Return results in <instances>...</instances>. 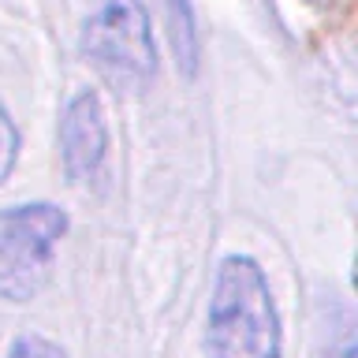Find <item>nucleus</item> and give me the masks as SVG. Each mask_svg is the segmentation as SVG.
Segmentation results:
<instances>
[{
    "mask_svg": "<svg viewBox=\"0 0 358 358\" xmlns=\"http://www.w3.org/2000/svg\"><path fill=\"white\" fill-rule=\"evenodd\" d=\"M164 11H168V38H172L176 60L183 67V75H194L198 60H201V38H198L194 8H190V0H164Z\"/></svg>",
    "mask_w": 358,
    "mask_h": 358,
    "instance_id": "5",
    "label": "nucleus"
},
{
    "mask_svg": "<svg viewBox=\"0 0 358 358\" xmlns=\"http://www.w3.org/2000/svg\"><path fill=\"white\" fill-rule=\"evenodd\" d=\"M15 161H19V127L8 116V108H0V187L15 172Z\"/></svg>",
    "mask_w": 358,
    "mask_h": 358,
    "instance_id": "7",
    "label": "nucleus"
},
{
    "mask_svg": "<svg viewBox=\"0 0 358 358\" xmlns=\"http://www.w3.org/2000/svg\"><path fill=\"white\" fill-rule=\"evenodd\" d=\"M4 358H67V351H64L60 343H52L49 336L27 332V336H19V340L8 347Z\"/></svg>",
    "mask_w": 358,
    "mask_h": 358,
    "instance_id": "8",
    "label": "nucleus"
},
{
    "mask_svg": "<svg viewBox=\"0 0 358 358\" xmlns=\"http://www.w3.org/2000/svg\"><path fill=\"white\" fill-rule=\"evenodd\" d=\"M108 161V116L94 90H78L60 120V164L75 187L97 183Z\"/></svg>",
    "mask_w": 358,
    "mask_h": 358,
    "instance_id": "4",
    "label": "nucleus"
},
{
    "mask_svg": "<svg viewBox=\"0 0 358 358\" xmlns=\"http://www.w3.org/2000/svg\"><path fill=\"white\" fill-rule=\"evenodd\" d=\"M83 56L116 90H142L157 75V45L142 0H90Z\"/></svg>",
    "mask_w": 358,
    "mask_h": 358,
    "instance_id": "2",
    "label": "nucleus"
},
{
    "mask_svg": "<svg viewBox=\"0 0 358 358\" xmlns=\"http://www.w3.org/2000/svg\"><path fill=\"white\" fill-rule=\"evenodd\" d=\"M71 228L52 201H22L0 209V299L30 302L52 280L56 246Z\"/></svg>",
    "mask_w": 358,
    "mask_h": 358,
    "instance_id": "3",
    "label": "nucleus"
},
{
    "mask_svg": "<svg viewBox=\"0 0 358 358\" xmlns=\"http://www.w3.org/2000/svg\"><path fill=\"white\" fill-rule=\"evenodd\" d=\"M206 358H284V321L265 268L250 254H228L213 276Z\"/></svg>",
    "mask_w": 358,
    "mask_h": 358,
    "instance_id": "1",
    "label": "nucleus"
},
{
    "mask_svg": "<svg viewBox=\"0 0 358 358\" xmlns=\"http://www.w3.org/2000/svg\"><path fill=\"white\" fill-rule=\"evenodd\" d=\"M321 358H358L355 321H351V313H347V310H340V317L332 321V329H329V332H324Z\"/></svg>",
    "mask_w": 358,
    "mask_h": 358,
    "instance_id": "6",
    "label": "nucleus"
}]
</instances>
